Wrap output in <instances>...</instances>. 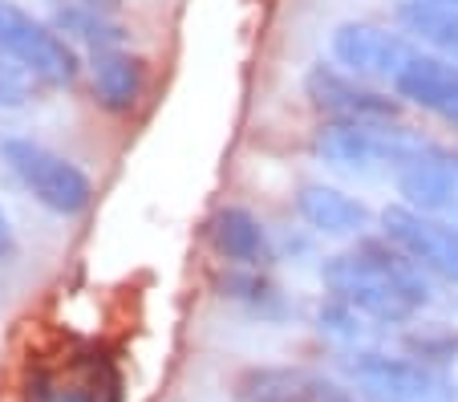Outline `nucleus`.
Segmentation results:
<instances>
[{
	"label": "nucleus",
	"instance_id": "obj_1",
	"mask_svg": "<svg viewBox=\"0 0 458 402\" xmlns=\"http://www.w3.org/2000/svg\"><path fill=\"white\" fill-rule=\"evenodd\" d=\"M329 297H341L377 325H410L434 301L430 272H422L406 252L381 240H361L320 264Z\"/></svg>",
	"mask_w": 458,
	"mask_h": 402
},
{
	"label": "nucleus",
	"instance_id": "obj_2",
	"mask_svg": "<svg viewBox=\"0 0 458 402\" xmlns=\"http://www.w3.org/2000/svg\"><path fill=\"white\" fill-rule=\"evenodd\" d=\"M430 142L414 134L410 126L394 123H345V118H325L312 131V155L320 163L349 171V175H377V171H398Z\"/></svg>",
	"mask_w": 458,
	"mask_h": 402
},
{
	"label": "nucleus",
	"instance_id": "obj_3",
	"mask_svg": "<svg viewBox=\"0 0 458 402\" xmlns=\"http://www.w3.org/2000/svg\"><path fill=\"white\" fill-rule=\"evenodd\" d=\"M341 370L361 390L365 402H458V378L442 366H426L406 354L353 350L341 358Z\"/></svg>",
	"mask_w": 458,
	"mask_h": 402
},
{
	"label": "nucleus",
	"instance_id": "obj_4",
	"mask_svg": "<svg viewBox=\"0 0 458 402\" xmlns=\"http://www.w3.org/2000/svg\"><path fill=\"white\" fill-rule=\"evenodd\" d=\"M0 158L17 175V184L53 216H81L94 200V184L86 171L37 139H25V134L0 139Z\"/></svg>",
	"mask_w": 458,
	"mask_h": 402
},
{
	"label": "nucleus",
	"instance_id": "obj_5",
	"mask_svg": "<svg viewBox=\"0 0 458 402\" xmlns=\"http://www.w3.org/2000/svg\"><path fill=\"white\" fill-rule=\"evenodd\" d=\"M0 57H9L41 86H73L81 73L78 49H73L49 21L25 13L13 0H0Z\"/></svg>",
	"mask_w": 458,
	"mask_h": 402
},
{
	"label": "nucleus",
	"instance_id": "obj_6",
	"mask_svg": "<svg viewBox=\"0 0 458 402\" xmlns=\"http://www.w3.org/2000/svg\"><path fill=\"white\" fill-rule=\"evenodd\" d=\"M381 236L406 252L422 272L458 285V224L442 216H426L406 203H386L381 208Z\"/></svg>",
	"mask_w": 458,
	"mask_h": 402
},
{
	"label": "nucleus",
	"instance_id": "obj_7",
	"mask_svg": "<svg viewBox=\"0 0 458 402\" xmlns=\"http://www.w3.org/2000/svg\"><path fill=\"white\" fill-rule=\"evenodd\" d=\"M304 98L312 102L317 114L345 118V123H394L402 110V102L394 94L377 90L365 78H353L337 62L309 65V73H304Z\"/></svg>",
	"mask_w": 458,
	"mask_h": 402
},
{
	"label": "nucleus",
	"instance_id": "obj_8",
	"mask_svg": "<svg viewBox=\"0 0 458 402\" xmlns=\"http://www.w3.org/2000/svg\"><path fill=\"white\" fill-rule=\"evenodd\" d=\"M329 49H333V62H337L341 70H349L353 78L389 81V86H394V78L410 65L418 45L410 41L402 29L369 25V21H345V25L333 29Z\"/></svg>",
	"mask_w": 458,
	"mask_h": 402
},
{
	"label": "nucleus",
	"instance_id": "obj_9",
	"mask_svg": "<svg viewBox=\"0 0 458 402\" xmlns=\"http://www.w3.org/2000/svg\"><path fill=\"white\" fill-rule=\"evenodd\" d=\"M394 187L402 195L398 203L458 224V150L430 142L422 155H414L394 171Z\"/></svg>",
	"mask_w": 458,
	"mask_h": 402
},
{
	"label": "nucleus",
	"instance_id": "obj_10",
	"mask_svg": "<svg viewBox=\"0 0 458 402\" xmlns=\"http://www.w3.org/2000/svg\"><path fill=\"white\" fill-rule=\"evenodd\" d=\"M394 98L458 126V62L418 49L406 70L394 78Z\"/></svg>",
	"mask_w": 458,
	"mask_h": 402
},
{
	"label": "nucleus",
	"instance_id": "obj_11",
	"mask_svg": "<svg viewBox=\"0 0 458 402\" xmlns=\"http://www.w3.org/2000/svg\"><path fill=\"white\" fill-rule=\"evenodd\" d=\"M208 240L219 261L235 264V269H268V264L276 261L268 227L259 224L256 211L240 208V203H227V208H219L216 216H211Z\"/></svg>",
	"mask_w": 458,
	"mask_h": 402
},
{
	"label": "nucleus",
	"instance_id": "obj_12",
	"mask_svg": "<svg viewBox=\"0 0 458 402\" xmlns=\"http://www.w3.org/2000/svg\"><path fill=\"white\" fill-rule=\"evenodd\" d=\"M341 382L304 366H251L240 374V402H329Z\"/></svg>",
	"mask_w": 458,
	"mask_h": 402
},
{
	"label": "nucleus",
	"instance_id": "obj_13",
	"mask_svg": "<svg viewBox=\"0 0 458 402\" xmlns=\"http://www.w3.org/2000/svg\"><path fill=\"white\" fill-rule=\"evenodd\" d=\"M89 90L102 110L130 114L147 94V62L126 49L89 53Z\"/></svg>",
	"mask_w": 458,
	"mask_h": 402
},
{
	"label": "nucleus",
	"instance_id": "obj_14",
	"mask_svg": "<svg viewBox=\"0 0 458 402\" xmlns=\"http://www.w3.org/2000/svg\"><path fill=\"white\" fill-rule=\"evenodd\" d=\"M296 216L317 236H361L369 227V208L357 195H345L329 184H304L296 192Z\"/></svg>",
	"mask_w": 458,
	"mask_h": 402
},
{
	"label": "nucleus",
	"instance_id": "obj_15",
	"mask_svg": "<svg viewBox=\"0 0 458 402\" xmlns=\"http://www.w3.org/2000/svg\"><path fill=\"white\" fill-rule=\"evenodd\" d=\"M398 29L414 45H430L438 57L458 62V9L434 4V0H402Z\"/></svg>",
	"mask_w": 458,
	"mask_h": 402
},
{
	"label": "nucleus",
	"instance_id": "obj_16",
	"mask_svg": "<svg viewBox=\"0 0 458 402\" xmlns=\"http://www.w3.org/2000/svg\"><path fill=\"white\" fill-rule=\"evenodd\" d=\"M61 37L70 45H86L89 53H102V49H122L126 45V29L110 17V13L94 9V4H65V9L53 13L49 21Z\"/></svg>",
	"mask_w": 458,
	"mask_h": 402
},
{
	"label": "nucleus",
	"instance_id": "obj_17",
	"mask_svg": "<svg viewBox=\"0 0 458 402\" xmlns=\"http://www.w3.org/2000/svg\"><path fill=\"white\" fill-rule=\"evenodd\" d=\"M216 289H219V297L224 301H240L243 309L268 317V321H280V317L288 313L284 293H280L259 269H235L232 264L227 272H219L216 277Z\"/></svg>",
	"mask_w": 458,
	"mask_h": 402
},
{
	"label": "nucleus",
	"instance_id": "obj_18",
	"mask_svg": "<svg viewBox=\"0 0 458 402\" xmlns=\"http://www.w3.org/2000/svg\"><path fill=\"white\" fill-rule=\"evenodd\" d=\"M402 346H406V358H418L426 366H442L458 362V329L450 325H410L402 333Z\"/></svg>",
	"mask_w": 458,
	"mask_h": 402
},
{
	"label": "nucleus",
	"instance_id": "obj_19",
	"mask_svg": "<svg viewBox=\"0 0 458 402\" xmlns=\"http://www.w3.org/2000/svg\"><path fill=\"white\" fill-rule=\"evenodd\" d=\"M317 329L325 333V338L341 341V346H357V350H365L361 341H365V329H369V317H361L341 297H329L317 309Z\"/></svg>",
	"mask_w": 458,
	"mask_h": 402
},
{
	"label": "nucleus",
	"instance_id": "obj_20",
	"mask_svg": "<svg viewBox=\"0 0 458 402\" xmlns=\"http://www.w3.org/2000/svg\"><path fill=\"white\" fill-rule=\"evenodd\" d=\"M29 102V73L17 70L9 57H0V106H25Z\"/></svg>",
	"mask_w": 458,
	"mask_h": 402
},
{
	"label": "nucleus",
	"instance_id": "obj_21",
	"mask_svg": "<svg viewBox=\"0 0 458 402\" xmlns=\"http://www.w3.org/2000/svg\"><path fill=\"white\" fill-rule=\"evenodd\" d=\"M33 402H98V394L89 386H73V382H41L33 390Z\"/></svg>",
	"mask_w": 458,
	"mask_h": 402
},
{
	"label": "nucleus",
	"instance_id": "obj_22",
	"mask_svg": "<svg viewBox=\"0 0 458 402\" xmlns=\"http://www.w3.org/2000/svg\"><path fill=\"white\" fill-rule=\"evenodd\" d=\"M13 256H17V232H13L4 208H0V264H9Z\"/></svg>",
	"mask_w": 458,
	"mask_h": 402
},
{
	"label": "nucleus",
	"instance_id": "obj_23",
	"mask_svg": "<svg viewBox=\"0 0 458 402\" xmlns=\"http://www.w3.org/2000/svg\"><path fill=\"white\" fill-rule=\"evenodd\" d=\"M329 402H365V398H361V394H357V390H349V386H341V390L333 394Z\"/></svg>",
	"mask_w": 458,
	"mask_h": 402
},
{
	"label": "nucleus",
	"instance_id": "obj_24",
	"mask_svg": "<svg viewBox=\"0 0 458 402\" xmlns=\"http://www.w3.org/2000/svg\"><path fill=\"white\" fill-rule=\"evenodd\" d=\"M78 4H94V9H114L118 0H78Z\"/></svg>",
	"mask_w": 458,
	"mask_h": 402
},
{
	"label": "nucleus",
	"instance_id": "obj_25",
	"mask_svg": "<svg viewBox=\"0 0 458 402\" xmlns=\"http://www.w3.org/2000/svg\"><path fill=\"white\" fill-rule=\"evenodd\" d=\"M434 4H450V9H458V0H434Z\"/></svg>",
	"mask_w": 458,
	"mask_h": 402
}]
</instances>
